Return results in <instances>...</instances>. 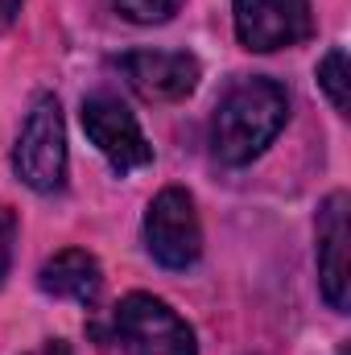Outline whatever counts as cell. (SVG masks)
<instances>
[{"instance_id": "cell-3", "label": "cell", "mask_w": 351, "mask_h": 355, "mask_svg": "<svg viewBox=\"0 0 351 355\" xmlns=\"http://www.w3.org/2000/svg\"><path fill=\"white\" fill-rule=\"evenodd\" d=\"M116 339L124 355H198L190 322L153 293H128L116 306Z\"/></svg>"}, {"instance_id": "cell-8", "label": "cell", "mask_w": 351, "mask_h": 355, "mask_svg": "<svg viewBox=\"0 0 351 355\" xmlns=\"http://www.w3.org/2000/svg\"><path fill=\"white\" fill-rule=\"evenodd\" d=\"M318 289L331 310H348V194L335 190L318 211Z\"/></svg>"}, {"instance_id": "cell-10", "label": "cell", "mask_w": 351, "mask_h": 355, "mask_svg": "<svg viewBox=\"0 0 351 355\" xmlns=\"http://www.w3.org/2000/svg\"><path fill=\"white\" fill-rule=\"evenodd\" d=\"M318 87L327 91V99H331V107L339 116L348 112V54L339 46L327 50V58L318 62Z\"/></svg>"}, {"instance_id": "cell-6", "label": "cell", "mask_w": 351, "mask_h": 355, "mask_svg": "<svg viewBox=\"0 0 351 355\" xmlns=\"http://www.w3.org/2000/svg\"><path fill=\"white\" fill-rule=\"evenodd\" d=\"M232 17H236V37L257 54L298 46L314 33L310 0H232Z\"/></svg>"}, {"instance_id": "cell-11", "label": "cell", "mask_w": 351, "mask_h": 355, "mask_svg": "<svg viewBox=\"0 0 351 355\" xmlns=\"http://www.w3.org/2000/svg\"><path fill=\"white\" fill-rule=\"evenodd\" d=\"M112 8L120 17L137 21V25H157V21L174 17L178 8H182V0H112Z\"/></svg>"}, {"instance_id": "cell-4", "label": "cell", "mask_w": 351, "mask_h": 355, "mask_svg": "<svg viewBox=\"0 0 351 355\" xmlns=\"http://www.w3.org/2000/svg\"><path fill=\"white\" fill-rule=\"evenodd\" d=\"M145 244H149L157 265L174 268V272L190 268L203 257V223H198L190 190L166 186L149 202V211H145Z\"/></svg>"}, {"instance_id": "cell-12", "label": "cell", "mask_w": 351, "mask_h": 355, "mask_svg": "<svg viewBox=\"0 0 351 355\" xmlns=\"http://www.w3.org/2000/svg\"><path fill=\"white\" fill-rule=\"evenodd\" d=\"M12 240H17V219L12 211H0V285L12 268Z\"/></svg>"}, {"instance_id": "cell-1", "label": "cell", "mask_w": 351, "mask_h": 355, "mask_svg": "<svg viewBox=\"0 0 351 355\" xmlns=\"http://www.w3.org/2000/svg\"><path fill=\"white\" fill-rule=\"evenodd\" d=\"M289 120V95L273 79H240L215 107L211 120V153L223 166H248L277 141Z\"/></svg>"}, {"instance_id": "cell-2", "label": "cell", "mask_w": 351, "mask_h": 355, "mask_svg": "<svg viewBox=\"0 0 351 355\" xmlns=\"http://www.w3.org/2000/svg\"><path fill=\"white\" fill-rule=\"evenodd\" d=\"M12 170L37 194L62 190V178H67V124H62V107H58L54 95L33 99V107L25 116V128L17 137V149H12Z\"/></svg>"}, {"instance_id": "cell-15", "label": "cell", "mask_w": 351, "mask_h": 355, "mask_svg": "<svg viewBox=\"0 0 351 355\" xmlns=\"http://www.w3.org/2000/svg\"><path fill=\"white\" fill-rule=\"evenodd\" d=\"M339 355H343V352H339Z\"/></svg>"}, {"instance_id": "cell-14", "label": "cell", "mask_w": 351, "mask_h": 355, "mask_svg": "<svg viewBox=\"0 0 351 355\" xmlns=\"http://www.w3.org/2000/svg\"><path fill=\"white\" fill-rule=\"evenodd\" d=\"M29 355H75V352H71V343H62V339H50V343L33 347Z\"/></svg>"}, {"instance_id": "cell-7", "label": "cell", "mask_w": 351, "mask_h": 355, "mask_svg": "<svg viewBox=\"0 0 351 355\" xmlns=\"http://www.w3.org/2000/svg\"><path fill=\"white\" fill-rule=\"evenodd\" d=\"M120 75L149 103H178L198 87L203 67L186 50H132L120 58Z\"/></svg>"}, {"instance_id": "cell-5", "label": "cell", "mask_w": 351, "mask_h": 355, "mask_svg": "<svg viewBox=\"0 0 351 355\" xmlns=\"http://www.w3.org/2000/svg\"><path fill=\"white\" fill-rule=\"evenodd\" d=\"M83 132L91 137V145L108 157V166L116 174H132V170H145L153 166V145L145 141L137 116L108 91L87 95L83 99Z\"/></svg>"}, {"instance_id": "cell-13", "label": "cell", "mask_w": 351, "mask_h": 355, "mask_svg": "<svg viewBox=\"0 0 351 355\" xmlns=\"http://www.w3.org/2000/svg\"><path fill=\"white\" fill-rule=\"evenodd\" d=\"M21 4H25V0H0V33H4V29H8V25L17 21Z\"/></svg>"}, {"instance_id": "cell-9", "label": "cell", "mask_w": 351, "mask_h": 355, "mask_svg": "<svg viewBox=\"0 0 351 355\" xmlns=\"http://www.w3.org/2000/svg\"><path fill=\"white\" fill-rule=\"evenodd\" d=\"M37 285L50 297H67V302H79V306H95V297L103 289V272H99V261L91 252H83V248H62V252H54L42 265Z\"/></svg>"}]
</instances>
